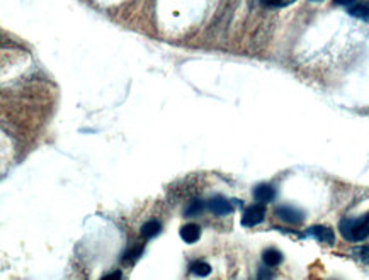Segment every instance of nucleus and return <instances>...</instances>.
<instances>
[{
	"mask_svg": "<svg viewBox=\"0 0 369 280\" xmlns=\"http://www.w3.org/2000/svg\"><path fill=\"white\" fill-rule=\"evenodd\" d=\"M339 228L346 240L363 241L369 236V216H364L361 219H344Z\"/></svg>",
	"mask_w": 369,
	"mask_h": 280,
	"instance_id": "nucleus-1",
	"label": "nucleus"
},
{
	"mask_svg": "<svg viewBox=\"0 0 369 280\" xmlns=\"http://www.w3.org/2000/svg\"><path fill=\"white\" fill-rule=\"evenodd\" d=\"M264 217H265V205L262 202L254 204L245 209V212H243V216H242V224L245 226V228H252V226L260 224V222L264 221Z\"/></svg>",
	"mask_w": 369,
	"mask_h": 280,
	"instance_id": "nucleus-2",
	"label": "nucleus"
},
{
	"mask_svg": "<svg viewBox=\"0 0 369 280\" xmlns=\"http://www.w3.org/2000/svg\"><path fill=\"white\" fill-rule=\"evenodd\" d=\"M277 217H281L284 222H289V224H300L301 221L305 219V214L296 207H291V205H281V207L276 209Z\"/></svg>",
	"mask_w": 369,
	"mask_h": 280,
	"instance_id": "nucleus-3",
	"label": "nucleus"
},
{
	"mask_svg": "<svg viewBox=\"0 0 369 280\" xmlns=\"http://www.w3.org/2000/svg\"><path fill=\"white\" fill-rule=\"evenodd\" d=\"M208 207H209V211L213 214H216V216H228V214L233 212V204H231V200H228L221 195L213 197L208 202Z\"/></svg>",
	"mask_w": 369,
	"mask_h": 280,
	"instance_id": "nucleus-4",
	"label": "nucleus"
},
{
	"mask_svg": "<svg viewBox=\"0 0 369 280\" xmlns=\"http://www.w3.org/2000/svg\"><path fill=\"white\" fill-rule=\"evenodd\" d=\"M254 197H255V200H259V202L267 204V202H272V200H274L276 190H274V187H272V185L260 184V185H257V187L254 188Z\"/></svg>",
	"mask_w": 369,
	"mask_h": 280,
	"instance_id": "nucleus-5",
	"label": "nucleus"
},
{
	"mask_svg": "<svg viewBox=\"0 0 369 280\" xmlns=\"http://www.w3.org/2000/svg\"><path fill=\"white\" fill-rule=\"evenodd\" d=\"M308 234L315 236L318 241L329 243V245H334V241H335V234L329 226H313V228H310Z\"/></svg>",
	"mask_w": 369,
	"mask_h": 280,
	"instance_id": "nucleus-6",
	"label": "nucleus"
},
{
	"mask_svg": "<svg viewBox=\"0 0 369 280\" xmlns=\"http://www.w3.org/2000/svg\"><path fill=\"white\" fill-rule=\"evenodd\" d=\"M179 234L185 243L192 245V243H196L199 240V236H201V228H199L197 224H194V222H190V224L182 226Z\"/></svg>",
	"mask_w": 369,
	"mask_h": 280,
	"instance_id": "nucleus-7",
	"label": "nucleus"
},
{
	"mask_svg": "<svg viewBox=\"0 0 369 280\" xmlns=\"http://www.w3.org/2000/svg\"><path fill=\"white\" fill-rule=\"evenodd\" d=\"M349 14L352 17L369 20V0H356L352 5H349Z\"/></svg>",
	"mask_w": 369,
	"mask_h": 280,
	"instance_id": "nucleus-8",
	"label": "nucleus"
},
{
	"mask_svg": "<svg viewBox=\"0 0 369 280\" xmlns=\"http://www.w3.org/2000/svg\"><path fill=\"white\" fill-rule=\"evenodd\" d=\"M262 260L267 267H277L281 262H283V255H281V251H277L274 248H269V250L264 251Z\"/></svg>",
	"mask_w": 369,
	"mask_h": 280,
	"instance_id": "nucleus-9",
	"label": "nucleus"
},
{
	"mask_svg": "<svg viewBox=\"0 0 369 280\" xmlns=\"http://www.w3.org/2000/svg\"><path fill=\"white\" fill-rule=\"evenodd\" d=\"M160 229H162V226H160L159 221H155V219L147 221L142 226V236L143 238H153V236H157V234L160 233Z\"/></svg>",
	"mask_w": 369,
	"mask_h": 280,
	"instance_id": "nucleus-10",
	"label": "nucleus"
},
{
	"mask_svg": "<svg viewBox=\"0 0 369 280\" xmlns=\"http://www.w3.org/2000/svg\"><path fill=\"white\" fill-rule=\"evenodd\" d=\"M190 272L199 275V277H206V275L211 274V265L206 262H194L190 263Z\"/></svg>",
	"mask_w": 369,
	"mask_h": 280,
	"instance_id": "nucleus-11",
	"label": "nucleus"
},
{
	"mask_svg": "<svg viewBox=\"0 0 369 280\" xmlns=\"http://www.w3.org/2000/svg\"><path fill=\"white\" fill-rule=\"evenodd\" d=\"M202 209H204V202L201 199H192L187 207H185L184 214L185 216H197L199 212H202Z\"/></svg>",
	"mask_w": 369,
	"mask_h": 280,
	"instance_id": "nucleus-12",
	"label": "nucleus"
},
{
	"mask_svg": "<svg viewBox=\"0 0 369 280\" xmlns=\"http://www.w3.org/2000/svg\"><path fill=\"white\" fill-rule=\"evenodd\" d=\"M142 251H143V246H135V248L128 250L126 253H124V257H123V262H124V263H133V262H136V260L140 258V255H142Z\"/></svg>",
	"mask_w": 369,
	"mask_h": 280,
	"instance_id": "nucleus-13",
	"label": "nucleus"
},
{
	"mask_svg": "<svg viewBox=\"0 0 369 280\" xmlns=\"http://www.w3.org/2000/svg\"><path fill=\"white\" fill-rule=\"evenodd\" d=\"M293 2H296V0H262V3L267 7H286L291 5Z\"/></svg>",
	"mask_w": 369,
	"mask_h": 280,
	"instance_id": "nucleus-14",
	"label": "nucleus"
},
{
	"mask_svg": "<svg viewBox=\"0 0 369 280\" xmlns=\"http://www.w3.org/2000/svg\"><path fill=\"white\" fill-rule=\"evenodd\" d=\"M356 253L359 255V258L364 263H366V265H369V248H368V246H363V248H359L358 251H356Z\"/></svg>",
	"mask_w": 369,
	"mask_h": 280,
	"instance_id": "nucleus-15",
	"label": "nucleus"
},
{
	"mask_svg": "<svg viewBox=\"0 0 369 280\" xmlns=\"http://www.w3.org/2000/svg\"><path fill=\"white\" fill-rule=\"evenodd\" d=\"M356 0H334V3H337V5H346V7H349V5H352Z\"/></svg>",
	"mask_w": 369,
	"mask_h": 280,
	"instance_id": "nucleus-16",
	"label": "nucleus"
},
{
	"mask_svg": "<svg viewBox=\"0 0 369 280\" xmlns=\"http://www.w3.org/2000/svg\"><path fill=\"white\" fill-rule=\"evenodd\" d=\"M104 279H121V272H113V274H106Z\"/></svg>",
	"mask_w": 369,
	"mask_h": 280,
	"instance_id": "nucleus-17",
	"label": "nucleus"
},
{
	"mask_svg": "<svg viewBox=\"0 0 369 280\" xmlns=\"http://www.w3.org/2000/svg\"><path fill=\"white\" fill-rule=\"evenodd\" d=\"M313 2H320V0H313Z\"/></svg>",
	"mask_w": 369,
	"mask_h": 280,
	"instance_id": "nucleus-18",
	"label": "nucleus"
}]
</instances>
